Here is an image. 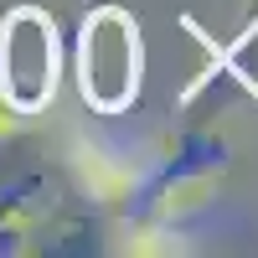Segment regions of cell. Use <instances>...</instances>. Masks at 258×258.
I'll list each match as a JSON object with an SVG mask.
<instances>
[{"label": "cell", "instance_id": "obj_1", "mask_svg": "<svg viewBox=\"0 0 258 258\" xmlns=\"http://www.w3.org/2000/svg\"><path fill=\"white\" fill-rule=\"evenodd\" d=\"M140 31L129 11L119 6H103L88 16L83 26V41H78V78H83V98L103 114H119L140 88Z\"/></svg>", "mask_w": 258, "mask_h": 258}, {"label": "cell", "instance_id": "obj_2", "mask_svg": "<svg viewBox=\"0 0 258 258\" xmlns=\"http://www.w3.org/2000/svg\"><path fill=\"white\" fill-rule=\"evenodd\" d=\"M57 88V26L36 6H21L0 26V93L11 109L31 114Z\"/></svg>", "mask_w": 258, "mask_h": 258}]
</instances>
